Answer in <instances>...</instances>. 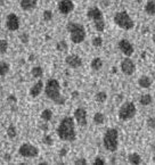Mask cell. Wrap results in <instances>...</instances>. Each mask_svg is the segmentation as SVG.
<instances>
[{
  "instance_id": "2",
  "label": "cell",
  "mask_w": 155,
  "mask_h": 165,
  "mask_svg": "<svg viewBox=\"0 0 155 165\" xmlns=\"http://www.w3.org/2000/svg\"><path fill=\"white\" fill-rule=\"evenodd\" d=\"M44 94L56 105H64L66 103L65 97L60 94V84L56 79H49L44 87Z\"/></svg>"
},
{
  "instance_id": "10",
  "label": "cell",
  "mask_w": 155,
  "mask_h": 165,
  "mask_svg": "<svg viewBox=\"0 0 155 165\" xmlns=\"http://www.w3.org/2000/svg\"><path fill=\"white\" fill-rule=\"evenodd\" d=\"M117 46H119V49L121 50V53L123 54V55H126L127 57H130L133 54V51H135L132 44L130 41H128L127 39L120 40L119 44H117Z\"/></svg>"
},
{
  "instance_id": "21",
  "label": "cell",
  "mask_w": 155,
  "mask_h": 165,
  "mask_svg": "<svg viewBox=\"0 0 155 165\" xmlns=\"http://www.w3.org/2000/svg\"><path fill=\"white\" fill-rule=\"evenodd\" d=\"M153 101V98L151 95L146 94V95H142V97H140L139 99V103L140 105H142V106H148V105H151Z\"/></svg>"
},
{
  "instance_id": "27",
  "label": "cell",
  "mask_w": 155,
  "mask_h": 165,
  "mask_svg": "<svg viewBox=\"0 0 155 165\" xmlns=\"http://www.w3.org/2000/svg\"><path fill=\"white\" fill-rule=\"evenodd\" d=\"M94 122H95L96 124H103L105 122V116L103 113H96L95 115H94Z\"/></svg>"
},
{
  "instance_id": "9",
  "label": "cell",
  "mask_w": 155,
  "mask_h": 165,
  "mask_svg": "<svg viewBox=\"0 0 155 165\" xmlns=\"http://www.w3.org/2000/svg\"><path fill=\"white\" fill-rule=\"evenodd\" d=\"M121 71L126 75H132L136 71V65L132 62V59H130L129 57L124 58L121 62Z\"/></svg>"
},
{
  "instance_id": "36",
  "label": "cell",
  "mask_w": 155,
  "mask_h": 165,
  "mask_svg": "<svg viewBox=\"0 0 155 165\" xmlns=\"http://www.w3.org/2000/svg\"><path fill=\"white\" fill-rule=\"evenodd\" d=\"M74 164H87V159L85 158H78L74 161Z\"/></svg>"
},
{
  "instance_id": "28",
  "label": "cell",
  "mask_w": 155,
  "mask_h": 165,
  "mask_svg": "<svg viewBox=\"0 0 155 165\" xmlns=\"http://www.w3.org/2000/svg\"><path fill=\"white\" fill-rule=\"evenodd\" d=\"M7 49H8V42L5 39H1L0 40V54L3 55V54L7 53Z\"/></svg>"
},
{
  "instance_id": "25",
  "label": "cell",
  "mask_w": 155,
  "mask_h": 165,
  "mask_svg": "<svg viewBox=\"0 0 155 165\" xmlns=\"http://www.w3.org/2000/svg\"><path fill=\"white\" fill-rule=\"evenodd\" d=\"M41 118L44 122H49L53 118V112L50 109H44L41 113Z\"/></svg>"
},
{
  "instance_id": "40",
  "label": "cell",
  "mask_w": 155,
  "mask_h": 165,
  "mask_svg": "<svg viewBox=\"0 0 155 165\" xmlns=\"http://www.w3.org/2000/svg\"><path fill=\"white\" fill-rule=\"evenodd\" d=\"M41 130H44V131H47V130H48V125H47V124H44V125H41Z\"/></svg>"
},
{
  "instance_id": "7",
  "label": "cell",
  "mask_w": 155,
  "mask_h": 165,
  "mask_svg": "<svg viewBox=\"0 0 155 165\" xmlns=\"http://www.w3.org/2000/svg\"><path fill=\"white\" fill-rule=\"evenodd\" d=\"M136 106L132 101H126V103L119 109V118L121 121H129L136 115Z\"/></svg>"
},
{
  "instance_id": "38",
  "label": "cell",
  "mask_w": 155,
  "mask_h": 165,
  "mask_svg": "<svg viewBox=\"0 0 155 165\" xmlns=\"http://www.w3.org/2000/svg\"><path fill=\"white\" fill-rule=\"evenodd\" d=\"M67 152H69V150H67V148H65V147H64V148H62V149L59 150V156H62V157H63V156L66 155Z\"/></svg>"
},
{
  "instance_id": "41",
  "label": "cell",
  "mask_w": 155,
  "mask_h": 165,
  "mask_svg": "<svg viewBox=\"0 0 155 165\" xmlns=\"http://www.w3.org/2000/svg\"><path fill=\"white\" fill-rule=\"evenodd\" d=\"M72 96H73V97H76V96H79V92H76V91H75V92H73V95H72Z\"/></svg>"
},
{
  "instance_id": "3",
  "label": "cell",
  "mask_w": 155,
  "mask_h": 165,
  "mask_svg": "<svg viewBox=\"0 0 155 165\" xmlns=\"http://www.w3.org/2000/svg\"><path fill=\"white\" fill-rule=\"evenodd\" d=\"M66 30L70 32L71 41L73 44H81L85 39V28L82 24L75 22H69L66 24Z\"/></svg>"
},
{
  "instance_id": "26",
  "label": "cell",
  "mask_w": 155,
  "mask_h": 165,
  "mask_svg": "<svg viewBox=\"0 0 155 165\" xmlns=\"http://www.w3.org/2000/svg\"><path fill=\"white\" fill-rule=\"evenodd\" d=\"M96 101H98V103H105L106 99H107V94L105 92V91H99L96 94Z\"/></svg>"
},
{
  "instance_id": "39",
  "label": "cell",
  "mask_w": 155,
  "mask_h": 165,
  "mask_svg": "<svg viewBox=\"0 0 155 165\" xmlns=\"http://www.w3.org/2000/svg\"><path fill=\"white\" fill-rule=\"evenodd\" d=\"M3 159H5L6 162H9L10 159H12V156H10V154H5V156H3Z\"/></svg>"
},
{
  "instance_id": "8",
  "label": "cell",
  "mask_w": 155,
  "mask_h": 165,
  "mask_svg": "<svg viewBox=\"0 0 155 165\" xmlns=\"http://www.w3.org/2000/svg\"><path fill=\"white\" fill-rule=\"evenodd\" d=\"M18 154L25 158H34L39 155V149L31 143H23L18 148Z\"/></svg>"
},
{
  "instance_id": "30",
  "label": "cell",
  "mask_w": 155,
  "mask_h": 165,
  "mask_svg": "<svg viewBox=\"0 0 155 165\" xmlns=\"http://www.w3.org/2000/svg\"><path fill=\"white\" fill-rule=\"evenodd\" d=\"M92 46L94 47H101L103 46V39L101 37H96L92 39Z\"/></svg>"
},
{
  "instance_id": "44",
  "label": "cell",
  "mask_w": 155,
  "mask_h": 165,
  "mask_svg": "<svg viewBox=\"0 0 155 165\" xmlns=\"http://www.w3.org/2000/svg\"><path fill=\"white\" fill-rule=\"evenodd\" d=\"M0 24H1V19H0Z\"/></svg>"
},
{
  "instance_id": "33",
  "label": "cell",
  "mask_w": 155,
  "mask_h": 165,
  "mask_svg": "<svg viewBox=\"0 0 155 165\" xmlns=\"http://www.w3.org/2000/svg\"><path fill=\"white\" fill-rule=\"evenodd\" d=\"M147 125H148V128L154 129L155 130V117H148L147 118Z\"/></svg>"
},
{
  "instance_id": "32",
  "label": "cell",
  "mask_w": 155,
  "mask_h": 165,
  "mask_svg": "<svg viewBox=\"0 0 155 165\" xmlns=\"http://www.w3.org/2000/svg\"><path fill=\"white\" fill-rule=\"evenodd\" d=\"M51 18H53V13L50 12V10H44V21H51Z\"/></svg>"
},
{
  "instance_id": "18",
  "label": "cell",
  "mask_w": 155,
  "mask_h": 165,
  "mask_svg": "<svg viewBox=\"0 0 155 165\" xmlns=\"http://www.w3.org/2000/svg\"><path fill=\"white\" fill-rule=\"evenodd\" d=\"M145 12L149 16L155 15V0H148L145 5Z\"/></svg>"
},
{
  "instance_id": "29",
  "label": "cell",
  "mask_w": 155,
  "mask_h": 165,
  "mask_svg": "<svg viewBox=\"0 0 155 165\" xmlns=\"http://www.w3.org/2000/svg\"><path fill=\"white\" fill-rule=\"evenodd\" d=\"M56 48L57 50H59V51H65V50L67 49V44H66V41H59L58 44H56Z\"/></svg>"
},
{
  "instance_id": "12",
  "label": "cell",
  "mask_w": 155,
  "mask_h": 165,
  "mask_svg": "<svg viewBox=\"0 0 155 165\" xmlns=\"http://www.w3.org/2000/svg\"><path fill=\"white\" fill-rule=\"evenodd\" d=\"M6 25L9 31H17L19 28V19L17 17V15L12 13V14H9V15L7 16Z\"/></svg>"
},
{
  "instance_id": "20",
  "label": "cell",
  "mask_w": 155,
  "mask_h": 165,
  "mask_svg": "<svg viewBox=\"0 0 155 165\" xmlns=\"http://www.w3.org/2000/svg\"><path fill=\"white\" fill-rule=\"evenodd\" d=\"M128 161H129L130 164L138 165V164H140V162H142V157H140L137 153H132L128 156Z\"/></svg>"
},
{
  "instance_id": "34",
  "label": "cell",
  "mask_w": 155,
  "mask_h": 165,
  "mask_svg": "<svg viewBox=\"0 0 155 165\" xmlns=\"http://www.w3.org/2000/svg\"><path fill=\"white\" fill-rule=\"evenodd\" d=\"M19 39H21V41H22L23 44H28V40H30L28 33H22V34L19 35Z\"/></svg>"
},
{
  "instance_id": "43",
  "label": "cell",
  "mask_w": 155,
  "mask_h": 165,
  "mask_svg": "<svg viewBox=\"0 0 155 165\" xmlns=\"http://www.w3.org/2000/svg\"><path fill=\"white\" fill-rule=\"evenodd\" d=\"M153 40H154V41H155V35H153Z\"/></svg>"
},
{
  "instance_id": "42",
  "label": "cell",
  "mask_w": 155,
  "mask_h": 165,
  "mask_svg": "<svg viewBox=\"0 0 155 165\" xmlns=\"http://www.w3.org/2000/svg\"><path fill=\"white\" fill-rule=\"evenodd\" d=\"M3 0H0V6H1V5H3Z\"/></svg>"
},
{
  "instance_id": "4",
  "label": "cell",
  "mask_w": 155,
  "mask_h": 165,
  "mask_svg": "<svg viewBox=\"0 0 155 165\" xmlns=\"http://www.w3.org/2000/svg\"><path fill=\"white\" fill-rule=\"evenodd\" d=\"M103 143H104L105 149L114 153L117 150L119 147V132L116 129H108L104 134L103 138Z\"/></svg>"
},
{
  "instance_id": "6",
  "label": "cell",
  "mask_w": 155,
  "mask_h": 165,
  "mask_svg": "<svg viewBox=\"0 0 155 165\" xmlns=\"http://www.w3.org/2000/svg\"><path fill=\"white\" fill-rule=\"evenodd\" d=\"M114 23L119 26V28H123V30H132L135 28V22L132 21V18L129 16L126 10L122 12H117L113 17Z\"/></svg>"
},
{
  "instance_id": "23",
  "label": "cell",
  "mask_w": 155,
  "mask_h": 165,
  "mask_svg": "<svg viewBox=\"0 0 155 165\" xmlns=\"http://www.w3.org/2000/svg\"><path fill=\"white\" fill-rule=\"evenodd\" d=\"M9 64L7 62H3V60H1L0 62V76H5V75L9 72Z\"/></svg>"
},
{
  "instance_id": "13",
  "label": "cell",
  "mask_w": 155,
  "mask_h": 165,
  "mask_svg": "<svg viewBox=\"0 0 155 165\" xmlns=\"http://www.w3.org/2000/svg\"><path fill=\"white\" fill-rule=\"evenodd\" d=\"M74 9V3L72 0H59L58 3V10H59L63 15H67L73 12Z\"/></svg>"
},
{
  "instance_id": "37",
  "label": "cell",
  "mask_w": 155,
  "mask_h": 165,
  "mask_svg": "<svg viewBox=\"0 0 155 165\" xmlns=\"http://www.w3.org/2000/svg\"><path fill=\"white\" fill-rule=\"evenodd\" d=\"M7 100H8L9 103H16V101H17V98H16L15 96H13V95H10V96H8Z\"/></svg>"
},
{
  "instance_id": "5",
  "label": "cell",
  "mask_w": 155,
  "mask_h": 165,
  "mask_svg": "<svg viewBox=\"0 0 155 165\" xmlns=\"http://www.w3.org/2000/svg\"><path fill=\"white\" fill-rule=\"evenodd\" d=\"M87 17L90 21H92L94 26H95L96 31L103 32L105 30V21H104V15L99 8L97 7H90L87 12Z\"/></svg>"
},
{
  "instance_id": "19",
  "label": "cell",
  "mask_w": 155,
  "mask_h": 165,
  "mask_svg": "<svg viewBox=\"0 0 155 165\" xmlns=\"http://www.w3.org/2000/svg\"><path fill=\"white\" fill-rule=\"evenodd\" d=\"M90 66H91V69L94 70V71H99V70L103 67V60H101L99 57H96V58H94L91 60Z\"/></svg>"
},
{
  "instance_id": "24",
  "label": "cell",
  "mask_w": 155,
  "mask_h": 165,
  "mask_svg": "<svg viewBox=\"0 0 155 165\" xmlns=\"http://www.w3.org/2000/svg\"><path fill=\"white\" fill-rule=\"evenodd\" d=\"M31 73H32V76H33V78L40 79V78H42V75H44V70H42L40 66H35V67L32 69Z\"/></svg>"
},
{
  "instance_id": "1",
  "label": "cell",
  "mask_w": 155,
  "mask_h": 165,
  "mask_svg": "<svg viewBox=\"0 0 155 165\" xmlns=\"http://www.w3.org/2000/svg\"><path fill=\"white\" fill-rule=\"evenodd\" d=\"M56 132L58 134L59 139H62L63 141L72 142V141L75 140L76 132H75V126H74V117L65 116L60 121Z\"/></svg>"
},
{
  "instance_id": "22",
  "label": "cell",
  "mask_w": 155,
  "mask_h": 165,
  "mask_svg": "<svg viewBox=\"0 0 155 165\" xmlns=\"http://www.w3.org/2000/svg\"><path fill=\"white\" fill-rule=\"evenodd\" d=\"M16 136H17V131H16V128L14 124H10L8 128H7V137L9 138L10 140L15 139Z\"/></svg>"
},
{
  "instance_id": "11",
  "label": "cell",
  "mask_w": 155,
  "mask_h": 165,
  "mask_svg": "<svg viewBox=\"0 0 155 165\" xmlns=\"http://www.w3.org/2000/svg\"><path fill=\"white\" fill-rule=\"evenodd\" d=\"M74 120L80 126L87 125V111L83 107H79L74 111Z\"/></svg>"
},
{
  "instance_id": "15",
  "label": "cell",
  "mask_w": 155,
  "mask_h": 165,
  "mask_svg": "<svg viewBox=\"0 0 155 165\" xmlns=\"http://www.w3.org/2000/svg\"><path fill=\"white\" fill-rule=\"evenodd\" d=\"M37 3H38V0H21L19 1V5H21V8L25 12H31L37 7Z\"/></svg>"
},
{
  "instance_id": "16",
  "label": "cell",
  "mask_w": 155,
  "mask_h": 165,
  "mask_svg": "<svg viewBox=\"0 0 155 165\" xmlns=\"http://www.w3.org/2000/svg\"><path fill=\"white\" fill-rule=\"evenodd\" d=\"M42 89H44V82H42L41 80H39V81L35 82V83L31 87V89H30V96L33 97V98L38 97L39 95L41 94Z\"/></svg>"
},
{
  "instance_id": "14",
  "label": "cell",
  "mask_w": 155,
  "mask_h": 165,
  "mask_svg": "<svg viewBox=\"0 0 155 165\" xmlns=\"http://www.w3.org/2000/svg\"><path fill=\"white\" fill-rule=\"evenodd\" d=\"M65 63H66L70 67H72V69H78V67H80V66L82 65V59H81V57L80 56L73 54V55H69V56H66V58H65Z\"/></svg>"
},
{
  "instance_id": "31",
  "label": "cell",
  "mask_w": 155,
  "mask_h": 165,
  "mask_svg": "<svg viewBox=\"0 0 155 165\" xmlns=\"http://www.w3.org/2000/svg\"><path fill=\"white\" fill-rule=\"evenodd\" d=\"M42 141H44V143H46L47 146H51L53 142H54V141H53V138H51L50 136H48V134H44Z\"/></svg>"
},
{
  "instance_id": "17",
  "label": "cell",
  "mask_w": 155,
  "mask_h": 165,
  "mask_svg": "<svg viewBox=\"0 0 155 165\" xmlns=\"http://www.w3.org/2000/svg\"><path fill=\"white\" fill-rule=\"evenodd\" d=\"M138 84H139V87L144 88V89H147V88H149L152 85V80L148 76L142 75V76L139 78V80H138Z\"/></svg>"
},
{
  "instance_id": "35",
  "label": "cell",
  "mask_w": 155,
  "mask_h": 165,
  "mask_svg": "<svg viewBox=\"0 0 155 165\" xmlns=\"http://www.w3.org/2000/svg\"><path fill=\"white\" fill-rule=\"evenodd\" d=\"M94 163H95V164H98V165H103V164H105V161L103 158H101V157H96Z\"/></svg>"
}]
</instances>
